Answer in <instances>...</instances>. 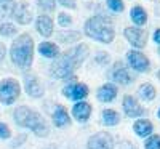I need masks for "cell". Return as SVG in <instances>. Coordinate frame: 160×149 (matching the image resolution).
<instances>
[{
    "mask_svg": "<svg viewBox=\"0 0 160 149\" xmlns=\"http://www.w3.org/2000/svg\"><path fill=\"white\" fill-rule=\"evenodd\" d=\"M88 55H90V47L87 44H78V45L69 48L68 51L59 53V56L55 58V61H53V64L50 67L51 75L59 80L72 77L74 72L85 63Z\"/></svg>",
    "mask_w": 160,
    "mask_h": 149,
    "instance_id": "6da1fadb",
    "label": "cell"
},
{
    "mask_svg": "<svg viewBox=\"0 0 160 149\" xmlns=\"http://www.w3.org/2000/svg\"><path fill=\"white\" fill-rule=\"evenodd\" d=\"M34 39L29 34H19L10 47L11 63L19 69H29L34 63Z\"/></svg>",
    "mask_w": 160,
    "mask_h": 149,
    "instance_id": "7a4b0ae2",
    "label": "cell"
},
{
    "mask_svg": "<svg viewBox=\"0 0 160 149\" xmlns=\"http://www.w3.org/2000/svg\"><path fill=\"white\" fill-rule=\"evenodd\" d=\"M83 34L99 44H112L115 39V29L112 21L102 15L90 16L83 24Z\"/></svg>",
    "mask_w": 160,
    "mask_h": 149,
    "instance_id": "3957f363",
    "label": "cell"
},
{
    "mask_svg": "<svg viewBox=\"0 0 160 149\" xmlns=\"http://www.w3.org/2000/svg\"><path fill=\"white\" fill-rule=\"evenodd\" d=\"M13 119H15V122L19 127L29 128L34 135H37V136H40V138L48 136V133H50V127L47 124V120L37 111L31 109V107H28V106L16 107L15 112H13Z\"/></svg>",
    "mask_w": 160,
    "mask_h": 149,
    "instance_id": "277c9868",
    "label": "cell"
},
{
    "mask_svg": "<svg viewBox=\"0 0 160 149\" xmlns=\"http://www.w3.org/2000/svg\"><path fill=\"white\" fill-rule=\"evenodd\" d=\"M21 95V85L16 79H3L0 80V103L5 106H11Z\"/></svg>",
    "mask_w": 160,
    "mask_h": 149,
    "instance_id": "5b68a950",
    "label": "cell"
},
{
    "mask_svg": "<svg viewBox=\"0 0 160 149\" xmlns=\"http://www.w3.org/2000/svg\"><path fill=\"white\" fill-rule=\"evenodd\" d=\"M123 35L127 39V42L136 50L144 48L146 44H148V34H146V31L141 29L139 26H130V28H125Z\"/></svg>",
    "mask_w": 160,
    "mask_h": 149,
    "instance_id": "8992f818",
    "label": "cell"
},
{
    "mask_svg": "<svg viewBox=\"0 0 160 149\" xmlns=\"http://www.w3.org/2000/svg\"><path fill=\"white\" fill-rule=\"evenodd\" d=\"M127 61H128V66L131 67L133 71L136 72H148L151 69V61L149 58L141 53L139 50H130L127 51Z\"/></svg>",
    "mask_w": 160,
    "mask_h": 149,
    "instance_id": "52a82bcc",
    "label": "cell"
},
{
    "mask_svg": "<svg viewBox=\"0 0 160 149\" xmlns=\"http://www.w3.org/2000/svg\"><path fill=\"white\" fill-rule=\"evenodd\" d=\"M11 18L15 19L18 24H21V26L31 24L32 19H34V13H32L31 5L28 2H24V0L15 3V8H13V13H11Z\"/></svg>",
    "mask_w": 160,
    "mask_h": 149,
    "instance_id": "ba28073f",
    "label": "cell"
},
{
    "mask_svg": "<svg viewBox=\"0 0 160 149\" xmlns=\"http://www.w3.org/2000/svg\"><path fill=\"white\" fill-rule=\"evenodd\" d=\"M109 77L112 82L118 84V85H130L133 82V77L130 74V71L127 69V66L122 63V61H117L114 63L112 69L109 72Z\"/></svg>",
    "mask_w": 160,
    "mask_h": 149,
    "instance_id": "9c48e42d",
    "label": "cell"
},
{
    "mask_svg": "<svg viewBox=\"0 0 160 149\" xmlns=\"http://www.w3.org/2000/svg\"><path fill=\"white\" fill-rule=\"evenodd\" d=\"M87 147L88 149H114V138L111 133L98 131L93 136H90Z\"/></svg>",
    "mask_w": 160,
    "mask_h": 149,
    "instance_id": "30bf717a",
    "label": "cell"
},
{
    "mask_svg": "<svg viewBox=\"0 0 160 149\" xmlns=\"http://www.w3.org/2000/svg\"><path fill=\"white\" fill-rule=\"evenodd\" d=\"M24 88H26V93L32 98H42L45 95V90H43V85L40 84V80L35 74H24Z\"/></svg>",
    "mask_w": 160,
    "mask_h": 149,
    "instance_id": "8fae6325",
    "label": "cell"
},
{
    "mask_svg": "<svg viewBox=\"0 0 160 149\" xmlns=\"http://www.w3.org/2000/svg\"><path fill=\"white\" fill-rule=\"evenodd\" d=\"M88 87L85 84H69L62 88V95L68 100H72V101H82L88 96Z\"/></svg>",
    "mask_w": 160,
    "mask_h": 149,
    "instance_id": "7c38bea8",
    "label": "cell"
},
{
    "mask_svg": "<svg viewBox=\"0 0 160 149\" xmlns=\"http://www.w3.org/2000/svg\"><path fill=\"white\" fill-rule=\"evenodd\" d=\"M35 29L42 37H51L55 24H53V19L48 15H38L35 19Z\"/></svg>",
    "mask_w": 160,
    "mask_h": 149,
    "instance_id": "4fadbf2b",
    "label": "cell"
},
{
    "mask_svg": "<svg viewBox=\"0 0 160 149\" xmlns=\"http://www.w3.org/2000/svg\"><path fill=\"white\" fill-rule=\"evenodd\" d=\"M122 106H123V111L128 117H141V116H144V109L139 106V103L133 98L131 95H127V96L123 98Z\"/></svg>",
    "mask_w": 160,
    "mask_h": 149,
    "instance_id": "5bb4252c",
    "label": "cell"
},
{
    "mask_svg": "<svg viewBox=\"0 0 160 149\" xmlns=\"http://www.w3.org/2000/svg\"><path fill=\"white\" fill-rule=\"evenodd\" d=\"M53 122L58 128H64L71 125V117L68 114V109L62 106V104H56L55 106V111H53Z\"/></svg>",
    "mask_w": 160,
    "mask_h": 149,
    "instance_id": "9a60e30c",
    "label": "cell"
},
{
    "mask_svg": "<svg viewBox=\"0 0 160 149\" xmlns=\"http://www.w3.org/2000/svg\"><path fill=\"white\" fill-rule=\"evenodd\" d=\"M72 116L77 122H87L91 116V106L87 101H77L72 107Z\"/></svg>",
    "mask_w": 160,
    "mask_h": 149,
    "instance_id": "2e32d148",
    "label": "cell"
},
{
    "mask_svg": "<svg viewBox=\"0 0 160 149\" xmlns=\"http://www.w3.org/2000/svg\"><path fill=\"white\" fill-rule=\"evenodd\" d=\"M117 93H118V88L114 85V84H104L98 88V93H96V96L101 103H111L115 100L117 96Z\"/></svg>",
    "mask_w": 160,
    "mask_h": 149,
    "instance_id": "e0dca14e",
    "label": "cell"
},
{
    "mask_svg": "<svg viewBox=\"0 0 160 149\" xmlns=\"http://www.w3.org/2000/svg\"><path fill=\"white\" fill-rule=\"evenodd\" d=\"M133 130H135V133L139 138H148L154 130V125L149 119H138L135 122V125H133Z\"/></svg>",
    "mask_w": 160,
    "mask_h": 149,
    "instance_id": "ac0fdd59",
    "label": "cell"
},
{
    "mask_svg": "<svg viewBox=\"0 0 160 149\" xmlns=\"http://www.w3.org/2000/svg\"><path fill=\"white\" fill-rule=\"evenodd\" d=\"M38 53H40V56H43V58H48V59H55L59 56V47L56 44H53V42H42L38 45Z\"/></svg>",
    "mask_w": 160,
    "mask_h": 149,
    "instance_id": "d6986e66",
    "label": "cell"
},
{
    "mask_svg": "<svg viewBox=\"0 0 160 149\" xmlns=\"http://www.w3.org/2000/svg\"><path fill=\"white\" fill-rule=\"evenodd\" d=\"M130 18L135 23V26H139L141 28V26H144L148 23V11H146L141 5H136L130 10Z\"/></svg>",
    "mask_w": 160,
    "mask_h": 149,
    "instance_id": "ffe728a7",
    "label": "cell"
},
{
    "mask_svg": "<svg viewBox=\"0 0 160 149\" xmlns=\"http://www.w3.org/2000/svg\"><path fill=\"white\" fill-rule=\"evenodd\" d=\"M138 95H139V98L144 100V101H152L155 98L157 91H155V88H154L152 84H142L138 88Z\"/></svg>",
    "mask_w": 160,
    "mask_h": 149,
    "instance_id": "44dd1931",
    "label": "cell"
},
{
    "mask_svg": "<svg viewBox=\"0 0 160 149\" xmlns=\"http://www.w3.org/2000/svg\"><path fill=\"white\" fill-rule=\"evenodd\" d=\"M80 40V32L77 31H62L58 34V42L61 44H75Z\"/></svg>",
    "mask_w": 160,
    "mask_h": 149,
    "instance_id": "7402d4cb",
    "label": "cell"
},
{
    "mask_svg": "<svg viewBox=\"0 0 160 149\" xmlns=\"http://www.w3.org/2000/svg\"><path fill=\"white\" fill-rule=\"evenodd\" d=\"M102 122H104V125H108V127H115L120 122V116L114 109H104L102 111Z\"/></svg>",
    "mask_w": 160,
    "mask_h": 149,
    "instance_id": "603a6c76",
    "label": "cell"
},
{
    "mask_svg": "<svg viewBox=\"0 0 160 149\" xmlns=\"http://www.w3.org/2000/svg\"><path fill=\"white\" fill-rule=\"evenodd\" d=\"M16 0H0V18H8L11 16L13 8H15Z\"/></svg>",
    "mask_w": 160,
    "mask_h": 149,
    "instance_id": "cb8c5ba5",
    "label": "cell"
},
{
    "mask_svg": "<svg viewBox=\"0 0 160 149\" xmlns=\"http://www.w3.org/2000/svg\"><path fill=\"white\" fill-rule=\"evenodd\" d=\"M16 32H18V29H16V26L13 23H2L0 24V35L2 37H7V39L15 37Z\"/></svg>",
    "mask_w": 160,
    "mask_h": 149,
    "instance_id": "d4e9b609",
    "label": "cell"
},
{
    "mask_svg": "<svg viewBox=\"0 0 160 149\" xmlns=\"http://www.w3.org/2000/svg\"><path fill=\"white\" fill-rule=\"evenodd\" d=\"M56 2H58V0H37V5H38L40 10L50 13V11H55Z\"/></svg>",
    "mask_w": 160,
    "mask_h": 149,
    "instance_id": "484cf974",
    "label": "cell"
},
{
    "mask_svg": "<svg viewBox=\"0 0 160 149\" xmlns=\"http://www.w3.org/2000/svg\"><path fill=\"white\" fill-rule=\"evenodd\" d=\"M144 149H160V135H149L144 143Z\"/></svg>",
    "mask_w": 160,
    "mask_h": 149,
    "instance_id": "4316f807",
    "label": "cell"
},
{
    "mask_svg": "<svg viewBox=\"0 0 160 149\" xmlns=\"http://www.w3.org/2000/svg\"><path fill=\"white\" fill-rule=\"evenodd\" d=\"M106 3H108L109 10H112L114 13H122L125 10L123 0H106Z\"/></svg>",
    "mask_w": 160,
    "mask_h": 149,
    "instance_id": "83f0119b",
    "label": "cell"
},
{
    "mask_svg": "<svg viewBox=\"0 0 160 149\" xmlns=\"http://www.w3.org/2000/svg\"><path fill=\"white\" fill-rule=\"evenodd\" d=\"M58 24L61 28H69L72 24V16L68 15V13H59L58 15Z\"/></svg>",
    "mask_w": 160,
    "mask_h": 149,
    "instance_id": "f1b7e54d",
    "label": "cell"
},
{
    "mask_svg": "<svg viewBox=\"0 0 160 149\" xmlns=\"http://www.w3.org/2000/svg\"><path fill=\"white\" fill-rule=\"evenodd\" d=\"M95 61L99 66H106V64H109V61H111V55H109V53H106V51H99V53H96Z\"/></svg>",
    "mask_w": 160,
    "mask_h": 149,
    "instance_id": "f546056e",
    "label": "cell"
},
{
    "mask_svg": "<svg viewBox=\"0 0 160 149\" xmlns=\"http://www.w3.org/2000/svg\"><path fill=\"white\" fill-rule=\"evenodd\" d=\"M10 136H11V130L8 128L7 124L0 122V140H8Z\"/></svg>",
    "mask_w": 160,
    "mask_h": 149,
    "instance_id": "4dcf8cb0",
    "label": "cell"
},
{
    "mask_svg": "<svg viewBox=\"0 0 160 149\" xmlns=\"http://www.w3.org/2000/svg\"><path fill=\"white\" fill-rule=\"evenodd\" d=\"M58 3L64 8H69V10H75L77 8V2L75 0H58Z\"/></svg>",
    "mask_w": 160,
    "mask_h": 149,
    "instance_id": "1f68e13d",
    "label": "cell"
},
{
    "mask_svg": "<svg viewBox=\"0 0 160 149\" xmlns=\"http://www.w3.org/2000/svg\"><path fill=\"white\" fill-rule=\"evenodd\" d=\"M152 39H154V42H155L157 45H160V28L154 31V34H152Z\"/></svg>",
    "mask_w": 160,
    "mask_h": 149,
    "instance_id": "d6a6232c",
    "label": "cell"
},
{
    "mask_svg": "<svg viewBox=\"0 0 160 149\" xmlns=\"http://www.w3.org/2000/svg\"><path fill=\"white\" fill-rule=\"evenodd\" d=\"M5 55H7V50H5L3 44H0V63L5 59Z\"/></svg>",
    "mask_w": 160,
    "mask_h": 149,
    "instance_id": "836d02e7",
    "label": "cell"
},
{
    "mask_svg": "<svg viewBox=\"0 0 160 149\" xmlns=\"http://www.w3.org/2000/svg\"><path fill=\"white\" fill-rule=\"evenodd\" d=\"M157 77H158V80H160V69H158V72H157Z\"/></svg>",
    "mask_w": 160,
    "mask_h": 149,
    "instance_id": "e575fe53",
    "label": "cell"
},
{
    "mask_svg": "<svg viewBox=\"0 0 160 149\" xmlns=\"http://www.w3.org/2000/svg\"><path fill=\"white\" fill-rule=\"evenodd\" d=\"M157 53H158V56H160V45H158V50H157Z\"/></svg>",
    "mask_w": 160,
    "mask_h": 149,
    "instance_id": "d590c367",
    "label": "cell"
},
{
    "mask_svg": "<svg viewBox=\"0 0 160 149\" xmlns=\"http://www.w3.org/2000/svg\"><path fill=\"white\" fill-rule=\"evenodd\" d=\"M157 114H158V117H160V109H158V112H157Z\"/></svg>",
    "mask_w": 160,
    "mask_h": 149,
    "instance_id": "8d00e7d4",
    "label": "cell"
}]
</instances>
